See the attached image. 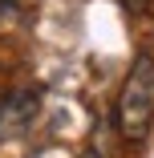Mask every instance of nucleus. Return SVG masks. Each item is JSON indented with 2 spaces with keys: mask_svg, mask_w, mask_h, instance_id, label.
Wrapping results in <instances>:
<instances>
[{
  "mask_svg": "<svg viewBox=\"0 0 154 158\" xmlns=\"http://www.w3.org/2000/svg\"><path fill=\"white\" fill-rule=\"evenodd\" d=\"M114 122L122 138L130 142H142L154 126V53H138L134 65L122 81V93H118V106H114Z\"/></svg>",
  "mask_w": 154,
  "mask_h": 158,
  "instance_id": "nucleus-1",
  "label": "nucleus"
},
{
  "mask_svg": "<svg viewBox=\"0 0 154 158\" xmlns=\"http://www.w3.org/2000/svg\"><path fill=\"white\" fill-rule=\"evenodd\" d=\"M122 4H126V12L142 16V12H150V4H154V0H122Z\"/></svg>",
  "mask_w": 154,
  "mask_h": 158,
  "instance_id": "nucleus-3",
  "label": "nucleus"
},
{
  "mask_svg": "<svg viewBox=\"0 0 154 158\" xmlns=\"http://www.w3.org/2000/svg\"><path fill=\"white\" fill-rule=\"evenodd\" d=\"M41 110V89H16L0 102V138H16L33 126Z\"/></svg>",
  "mask_w": 154,
  "mask_h": 158,
  "instance_id": "nucleus-2",
  "label": "nucleus"
},
{
  "mask_svg": "<svg viewBox=\"0 0 154 158\" xmlns=\"http://www.w3.org/2000/svg\"><path fill=\"white\" fill-rule=\"evenodd\" d=\"M85 158H98V154H85Z\"/></svg>",
  "mask_w": 154,
  "mask_h": 158,
  "instance_id": "nucleus-4",
  "label": "nucleus"
}]
</instances>
